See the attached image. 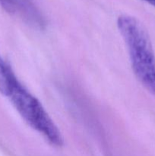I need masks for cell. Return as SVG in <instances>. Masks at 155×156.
<instances>
[{
    "mask_svg": "<svg viewBox=\"0 0 155 156\" xmlns=\"http://www.w3.org/2000/svg\"><path fill=\"white\" fill-rule=\"evenodd\" d=\"M0 4L7 12L17 14L31 27L39 30L45 28V18L32 0H0Z\"/></svg>",
    "mask_w": 155,
    "mask_h": 156,
    "instance_id": "3957f363",
    "label": "cell"
},
{
    "mask_svg": "<svg viewBox=\"0 0 155 156\" xmlns=\"http://www.w3.org/2000/svg\"><path fill=\"white\" fill-rule=\"evenodd\" d=\"M144 1L147 2V3H149L150 5H151L155 7V0H144Z\"/></svg>",
    "mask_w": 155,
    "mask_h": 156,
    "instance_id": "277c9868",
    "label": "cell"
},
{
    "mask_svg": "<svg viewBox=\"0 0 155 156\" xmlns=\"http://www.w3.org/2000/svg\"><path fill=\"white\" fill-rule=\"evenodd\" d=\"M117 26L128 47L134 74L155 96V53L147 30L138 20L126 15L119 17Z\"/></svg>",
    "mask_w": 155,
    "mask_h": 156,
    "instance_id": "6da1fadb",
    "label": "cell"
},
{
    "mask_svg": "<svg viewBox=\"0 0 155 156\" xmlns=\"http://www.w3.org/2000/svg\"><path fill=\"white\" fill-rule=\"evenodd\" d=\"M11 83L5 97L24 121L56 147L63 145V138L57 126L50 118L40 101L33 96L17 78Z\"/></svg>",
    "mask_w": 155,
    "mask_h": 156,
    "instance_id": "7a4b0ae2",
    "label": "cell"
}]
</instances>
